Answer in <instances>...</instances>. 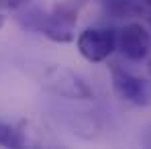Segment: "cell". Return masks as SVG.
Returning <instances> with one entry per match:
<instances>
[{
    "instance_id": "1",
    "label": "cell",
    "mask_w": 151,
    "mask_h": 149,
    "mask_svg": "<svg viewBox=\"0 0 151 149\" xmlns=\"http://www.w3.org/2000/svg\"><path fill=\"white\" fill-rule=\"evenodd\" d=\"M86 0H59L47 6H29L17 17L25 31H33L53 43H72L76 39L78 14Z\"/></svg>"
},
{
    "instance_id": "2",
    "label": "cell",
    "mask_w": 151,
    "mask_h": 149,
    "mask_svg": "<svg viewBox=\"0 0 151 149\" xmlns=\"http://www.w3.org/2000/svg\"><path fill=\"white\" fill-rule=\"evenodd\" d=\"M41 86H43V90H47L55 98L76 100V102L94 98L92 86L72 68H65L59 63H49L43 68Z\"/></svg>"
},
{
    "instance_id": "3",
    "label": "cell",
    "mask_w": 151,
    "mask_h": 149,
    "mask_svg": "<svg viewBox=\"0 0 151 149\" xmlns=\"http://www.w3.org/2000/svg\"><path fill=\"white\" fill-rule=\"evenodd\" d=\"M76 45L86 61H106L116 49V31L112 27H88L78 35Z\"/></svg>"
},
{
    "instance_id": "4",
    "label": "cell",
    "mask_w": 151,
    "mask_h": 149,
    "mask_svg": "<svg viewBox=\"0 0 151 149\" xmlns=\"http://www.w3.org/2000/svg\"><path fill=\"white\" fill-rule=\"evenodd\" d=\"M110 82L121 100L135 104V106H149L151 104V84L145 78L121 68L119 63H112L110 66Z\"/></svg>"
},
{
    "instance_id": "5",
    "label": "cell",
    "mask_w": 151,
    "mask_h": 149,
    "mask_svg": "<svg viewBox=\"0 0 151 149\" xmlns=\"http://www.w3.org/2000/svg\"><path fill=\"white\" fill-rule=\"evenodd\" d=\"M45 133L33 121H8L0 117V147L21 149L45 145Z\"/></svg>"
},
{
    "instance_id": "6",
    "label": "cell",
    "mask_w": 151,
    "mask_h": 149,
    "mask_svg": "<svg viewBox=\"0 0 151 149\" xmlns=\"http://www.w3.org/2000/svg\"><path fill=\"white\" fill-rule=\"evenodd\" d=\"M116 49L129 61H143L151 49V35L141 23H127L116 31Z\"/></svg>"
},
{
    "instance_id": "7",
    "label": "cell",
    "mask_w": 151,
    "mask_h": 149,
    "mask_svg": "<svg viewBox=\"0 0 151 149\" xmlns=\"http://www.w3.org/2000/svg\"><path fill=\"white\" fill-rule=\"evenodd\" d=\"M68 127H70V131L74 135L82 137V139H94L100 133L102 123H100V119H98V114L80 110V112L68 114Z\"/></svg>"
},
{
    "instance_id": "8",
    "label": "cell",
    "mask_w": 151,
    "mask_h": 149,
    "mask_svg": "<svg viewBox=\"0 0 151 149\" xmlns=\"http://www.w3.org/2000/svg\"><path fill=\"white\" fill-rule=\"evenodd\" d=\"M106 19H135L141 17V0H96Z\"/></svg>"
},
{
    "instance_id": "9",
    "label": "cell",
    "mask_w": 151,
    "mask_h": 149,
    "mask_svg": "<svg viewBox=\"0 0 151 149\" xmlns=\"http://www.w3.org/2000/svg\"><path fill=\"white\" fill-rule=\"evenodd\" d=\"M141 17L151 25V0H141Z\"/></svg>"
},
{
    "instance_id": "10",
    "label": "cell",
    "mask_w": 151,
    "mask_h": 149,
    "mask_svg": "<svg viewBox=\"0 0 151 149\" xmlns=\"http://www.w3.org/2000/svg\"><path fill=\"white\" fill-rule=\"evenodd\" d=\"M141 143H143L145 147H151V125L145 127V131H143V135H141Z\"/></svg>"
},
{
    "instance_id": "11",
    "label": "cell",
    "mask_w": 151,
    "mask_h": 149,
    "mask_svg": "<svg viewBox=\"0 0 151 149\" xmlns=\"http://www.w3.org/2000/svg\"><path fill=\"white\" fill-rule=\"evenodd\" d=\"M2 27H4V14L0 12V29H2Z\"/></svg>"
},
{
    "instance_id": "12",
    "label": "cell",
    "mask_w": 151,
    "mask_h": 149,
    "mask_svg": "<svg viewBox=\"0 0 151 149\" xmlns=\"http://www.w3.org/2000/svg\"><path fill=\"white\" fill-rule=\"evenodd\" d=\"M149 74H151V61H149Z\"/></svg>"
}]
</instances>
